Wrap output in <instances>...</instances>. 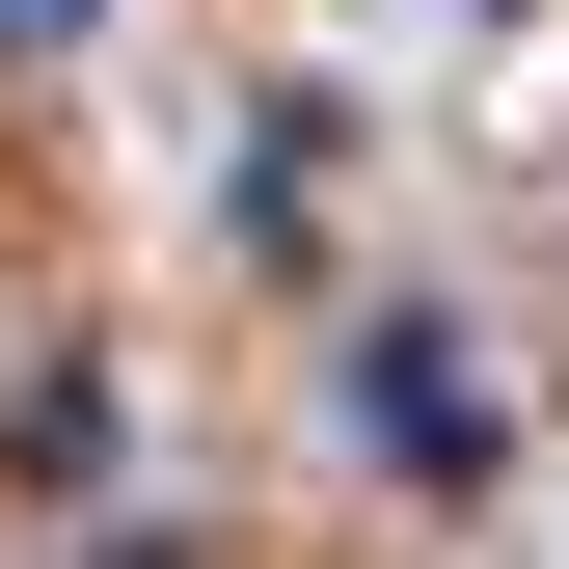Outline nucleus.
I'll return each instance as SVG.
<instances>
[{
    "label": "nucleus",
    "mask_w": 569,
    "mask_h": 569,
    "mask_svg": "<svg viewBox=\"0 0 569 569\" xmlns=\"http://www.w3.org/2000/svg\"><path fill=\"white\" fill-rule=\"evenodd\" d=\"M352 435H380L407 488H461V461H488V380H461L435 326H380V352H352Z\"/></svg>",
    "instance_id": "1"
},
{
    "label": "nucleus",
    "mask_w": 569,
    "mask_h": 569,
    "mask_svg": "<svg viewBox=\"0 0 569 569\" xmlns=\"http://www.w3.org/2000/svg\"><path fill=\"white\" fill-rule=\"evenodd\" d=\"M82 28H109V0H0V54H82Z\"/></svg>",
    "instance_id": "2"
}]
</instances>
